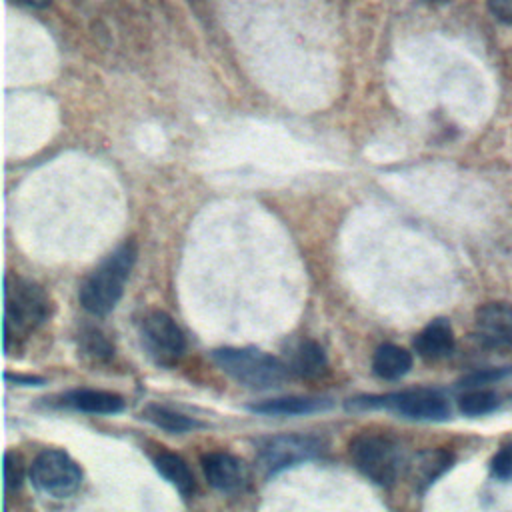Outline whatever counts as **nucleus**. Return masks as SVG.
Wrapping results in <instances>:
<instances>
[{
    "label": "nucleus",
    "instance_id": "obj_1",
    "mask_svg": "<svg viewBox=\"0 0 512 512\" xmlns=\"http://www.w3.org/2000/svg\"><path fill=\"white\" fill-rule=\"evenodd\" d=\"M50 314L48 294L32 280L8 274L4 278V350L26 340Z\"/></svg>",
    "mask_w": 512,
    "mask_h": 512
},
{
    "label": "nucleus",
    "instance_id": "obj_2",
    "mask_svg": "<svg viewBox=\"0 0 512 512\" xmlns=\"http://www.w3.org/2000/svg\"><path fill=\"white\" fill-rule=\"evenodd\" d=\"M136 262V244L124 242L108 254L100 266L80 286V304L94 316H104L122 298L126 280Z\"/></svg>",
    "mask_w": 512,
    "mask_h": 512
},
{
    "label": "nucleus",
    "instance_id": "obj_3",
    "mask_svg": "<svg viewBox=\"0 0 512 512\" xmlns=\"http://www.w3.org/2000/svg\"><path fill=\"white\" fill-rule=\"evenodd\" d=\"M214 362L238 384L252 390H268L286 380L288 364L258 348H218Z\"/></svg>",
    "mask_w": 512,
    "mask_h": 512
},
{
    "label": "nucleus",
    "instance_id": "obj_4",
    "mask_svg": "<svg viewBox=\"0 0 512 512\" xmlns=\"http://www.w3.org/2000/svg\"><path fill=\"white\" fill-rule=\"evenodd\" d=\"M350 456L354 466L380 486L394 484L404 466V452L400 444L380 434L356 436L350 442Z\"/></svg>",
    "mask_w": 512,
    "mask_h": 512
},
{
    "label": "nucleus",
    "instance_id": "obj_5",
    "mask_svg": "<svg viewBox=\"0 0 512 512\" xmlns=\"http://www.w3.org/2000/svg\"><path fill=\"white\" fill-rule=\"evenodd\" d=\"M354 406L362 408H386L410 420H426L438 422L450 416V406L444 394L432 388H412L390 392L384 396H366L352 400Z\"/></svg>",
    "mask_w": 512,
    "mask_h": 512
},
{
    "label": "nucleus",
    "instance_id": "obj_6",
    "mask_svg": "<svg viewBox=\"0 0 512 512\" xmlns=\"http://www.w3.org/2000/svg\"><path fill=\"white\" fill-rule=\"evenodd\" d=\"M32 486L52 498H68L82 484L80 466L62 450L40 452L30 466Z\"/></svg>",
    "mask_w": 512,
    "mask_h": 512
},
{
    "label": "nucleus",
    "instance_id": "obj_7",
    "mask_svg": "<svg viewBox=\"0 0 512 512\" xmlns=\"http://www.w3.org/2000/svg\"><path fill=\"white\" fill-rule=\"evenodd\" d=\"M140 342L158 366H172L186 350V338L170 314L148 312L140 322Z\"/></svg>",
    "mask_w": 512,
    "mask_h": 512
},
{
    "label": "nucleus",
    "instance_id": "obj_8",
    "mask_svg": "<svg viewBox=\"0 0 512 512\" xmlns=\"http://www.w3.org/2000/svg\"><path fill=\"white\" fill-rule=\"evenodd\" d=\"M322 454V440L304 434H286L268 438L258 450V464L266 474H278L286 468L304 464Z\"/></svg>",
    "mask_w": 512,
    "mask_h": 512
},
{
    "label": "nucleus",
    "instance_id": "obj_9",
    "mask_svg": "<svg viewBox=\"0 0 512 512\" xmlns=\"http://www.w3.org/2000/svg\"><path fill=\"white\" fill-rule=\"evenodd\" d=\"M474 334L488 348L512 350V304H482L474 316Z\"/></svg>",
    "mask_w": 512,
    "mask_h": 512
},
{
    "label": "nucleus",
    "instance_id": "obj_10",
    "mask_svg": "<svg viewBox=\"0 0 512 512\" xmlns=\"http://www.w3.org/2000/svg\"><path fill=\"white\" fill-rule=\"evenodd\" d=\"M208 484L220 492H240L248 482L246 464L228 452H208L200 460Z\"/></svg>",
    "mask_w": 512,
    "mask_h": 512
},
{
    "label": "nucleus",
    "instance_id": "obj_11",
    "mask_svg": "<svg viewBox=\"0 0 512 512\" xmlns=\"http://www.w3.org/2000/svg\"><path fill=\"white\" fill-rule=\"evenodd\" d=\"M414 348L422 358L438 360L454 350V332L446 318H434L414 338Z\"/></svg>",
    "mask_w": 512,
    "mask_h": 512
},
{
    "label": "nucleus",
    "instance_id": "obj_12",
    "mask_svg": "<svg viewBox=\"0 0 512 512\" xmlns=\"http://www.w3.org/2000/svg\"><path fill=\"white\" fill-rule=\"evenodd\" d=\"M330 406H332V400L328 398L286 396V398H274V400H264L260 404H252L248 406V410L262 416H306V414L328 410Z\"/></svg>",
    "mask_w": 512,
    "mask_h": 512
},
{
    "label": "nucleus",
    "instance_id": "obj_13",
    "mask_svg": "<svg viewBox=\"0 0 512 512\" xmlns=\"http://www.w3.org/2000/svg\"><path fill=\"white\" fill-rule=\"evenodd\" d=\"M62 402L86 414H118L124 408L122 396L106 390H92V388L70 390L68 394L62 396Z\"/></svg>",
    "mask_w": 512,
    "mask_h": 512
},
{
    "label": "nucleus",
    "instance_id": "obj_14",
    "mask_svg": "<svg viewBox=\"0 0 512 512\" xmlns=\"http://www.w3.org/2000/svg\"><path fill=\"white\" fill-rule=\"evenodd\" d=\"M412 368V356L396 344H382L372 356V370L382 380H398Z\"/></svg>",
    "mask_w": 512,
    "mask_h": 512
},
{
    "label": "nucleus",
    "instance_id": "obj_15",
    "mask_svg": "<svg viewBox=\"0 0 512 512\" xmlns=\"http://www.w3.org/2000/svg\"><path fill=\"white\" fill-rule=\"evenodd\" d=\"M328 358L320 344L314 340H300L294 350L290 352V364L288 370L302 378H318L326 372Z\"/></svg>",
    "mask_w": 512,
    "mask_h": 512
},
{
    "label": "nucleus",
    "instance_id": "obj_16",
    "mask_svg": "<svg viewBox=\"0 0 512 512\" xmlns=\"http://www.w3.org/2000/svg\"><path fill=\"white\" fill-rule=\"evenodd\" d=\"M154 468L158 470V474L168 482L172 484L180 496L184 498H190L196 490V482H194V474L190 472L188 464L178 456V454H172V452H160L156 458H154Z\"/></svg>",
    "mask_w": 512,
    "mask_h": 512
},
{
    "label": "nucleus",
    "instance_id": "obj_17",
    "mask_svg": "<svg viewBox=\"0 0 512 512\" xmlns=\"http://www.w3.org/2000/svg\"><path fill=\"white\" fill-rule=\"evenodd\" d=\"M452 464V454L444 450H428L420 452L412 464L414 482L420 490L430 486L438 476H442Z\"/></svg>",
    "mask_w": 512,
    "mask_h": 512
},
{
    "label": "nucleus",
    "instance_id": "obj_18",
    "mask_svg": "<svg viewBox=\"0 0 512 512\" xmlns=\"http://www.w3.org/2000/svg\"><path fill=\"white\" fill-rule=\"evenodd\" d=\"M142 418H146L148 422H152L154 426H158L170 434H184V432H190V430L202 426L194 418H188L180 412H174V410H170L166 406H158V404H148L142 410Z\"/></svg>",
    "mask_w": 512,
    "mask_h": 512
},
{
    "label": "nucleus",
    "instance_id": "obj_19",
    "mask_svg": "<svg viewBox=\"0 0 512 512\" xmlns=\"http://www.w3.org/2000/svg\"><path fill=\"white\" fill-rule=\"evenodd\" d=\"M498 396L492 390L474 386L458 398V410L466 416H484L498 408Z\"/></svg>",
    "mask_w": 512,
    "mask_h": 512
},
{
    "label": "nucleus",
    "instance_id": "obj_20",
    "mask_svg": "<svg viewBox=\"0 0 512 512\" xmlns=\"http://www.w3.org/2000/svg\"><path fill=\"white\" fill-rule=\"evenodd\" d=\"M80 342H82V350L84 354H88L90 358L94 360H108L112 356V344L94 328L86 330L82 336H80Z\"/></svg>",
    "mask_w": 512,
    "mask_h": 512
},
{
    "label": "nucleus",
    "instance_id": "obj_21",
    "mask_svg": "<svg viewBox=\"0 0 512 512\" xmlns=\"http://www.w3.org/2000/svg\"><path fill=\"white\" fill-rule=\"evenodd\" d=\"M490 474L498 480H512V440L502 444L490 462Z\"/></svg>",
    "mask_w": 512,
    "mask_h": 512
},
{
    "label": "nucleus",
    "instance_id": "obj_22",
    "mask_svg": "<svg viewBox=\"0 0 512 512\" xmlns=\"http://www.w3.org/2000/svg\"><path fill=\"white\" fill-rule=\"evenodd\" d=\"M24 478V464L22 458L16 452H6L4 454V486L6 490H16L20 488Z\"/></svg>",
    "mask_w": 512,
    "mask_h": 512
},
{
    "label": "nucleus",
    "instance_id": "obj_23",
    "mask_svg": "<svg viewBox=\"0 0 512 512\" xmlns=\"http://www.w3.org/2000/svg\"><path fill=\"white\" fill-rule=\"evenodd\" d=\"M508 372H510V370H482V372H474V374L466 376L460 386H464V388L482 386V384H488V382H492V380H498V378L506 376Z\"/></svg>",
    "mask_w": 512,
    "mask_h": 512
},
{
    "label": "nucleus",
    "instance_id": "obj_24",
    "mask_svg": "<svg viewBox=\"0 0 512 512\" xmlns=\"http://www.w3.org/2000/svg\"><path fill=\"white\" fill-rule=\"evenodd\" d=\"M486 6L496 20L512 26V0H486Z\"/></svg>",
    "mask_w": 512,
    "mask_h": 512
},
{
    "label": "nucleus",
    "instance_id": "obj_25",
    "mask_svg": "<svg viewBox=\"0 0 512 512\" xmlns=\"http://www.w3.org/2000/svg\"><path fill=\"white\" fill-rule=\"evenodd\" d=\"M6 380H14L18 384H24V386H40L44 382V378H38V376H20V374H6Z\"/></svg>",
    "mask_w": 512,
    "mask_h": 512
},
{
    "label": "nucleus",
    "instance_id": "obj_26",
    "mask_svg": "<svg viewBox=\"0 0 512 512\" xmlns=\"http://www.w3.org/2000/svg\"><path fill=\"white\" fill-rule=\"evenodd\" d=\"M12 2H18V4H24V6H32V8H42V6L50 4V0H12Z\"/></svg>",
    "mask_w": 512,
    "mask_h": 512
},
{
    "label": "nucleus",
    "instance_id": "obj_27",
    "mask_svg": "<svg viewBox=\"0 0 512 512\" xmlns=\"http://www.w3.org/2000/svg\"><path fill=\"white\" fill-rule=\"evenodd\" d=\"M428 2H436V4H440V2H446V0H428Z\"/></svg>",
    "mask_w": 512,
    "mask_h": 512
}]
</instances>
